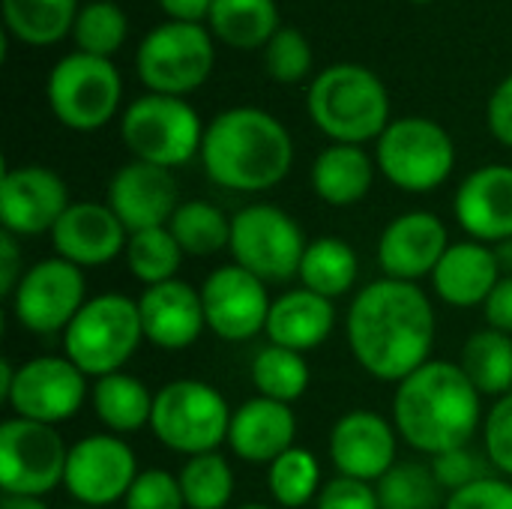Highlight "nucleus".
I'll return each instance as SVG.
<instances>
[{
  "label": "nucleus",
  "mask_w": 512,
  "mask_h": 509,
  "mask_svg": "<svg viewBox=\"0 0 512 509\" xmlns=\"http://www.w3.org/2000/svg\"><path fill=\"white\" fill-rule=\"evenodd\" d=\"M306 111L333 144L363 147L393 123L384 81L360 63H336L318 72L306 93Z\"/></svg>",
  "instance_id": "obj_4"
},
{
  "label": "nucleus",
  "mask_w": 512,
  "mask_h": 509,
  "mask_svg": "<svg viewBox=\"0 0 512 509\" xmlns=\"http://www.w3.org/2000/svg\"><path fill=\"white\" fill-rule=\"evenodd\" d=\"M297 279H300V288H309L336 303L339 297H348L357 288L360 258L348 240L327 234V237L309 240Z\"/></svg>",
  "instance_id": "obj_30"
},
{
  "label": "nucleus",
  "mask_w": 512,
  "mask_h": 509,
  "mask_svg": "<svg viewBox=\"0 0 512 509\" xmlns=\"http://www.w3.org/2000/svg\"><path fill=\"white\" fill-rule=\"evenodd\" d=\"M399 441L393 420L378 411L354 408L333 423L327 453L336 474L378 483L399 462Z\"/></svg>",
  "instance_id": "obj_18"
},
{
  "label": "nucleus",
  "mask_w": 512,
  "mask_h": 509,
  "mask_svg": "<svg viewBox=\"0 0 512 509\" xmlns=\"http://www.w3.org/2000/svg\"><path fill=\"white\" fill-rule=\"evenodd\" d=\"M429 468H432L438 486L447 495H453V492H459V489H465V486H471V483H477V480H483L489 474H495L492 465H489V459H486V453L483 450H474V444L453 447L447 453L432 456Z\"/></svg>",
  "instance_id": "obj_41"
},
{
  "label": "nucleus",
  "mask_w": 512,
  "mask_h": 509,
  "mask_svg": "<svg viewBox=\"0 0 512 509\" xmlns=\"http://www.w3.org/2000/svg\"><path fill=\"white\" fill-rule=\"evenodd\" d=\"M138 315L144 342L159 351H186L207 330L201 288L183 279L144 288L138 297Z\"/></svg>",
  "instance_id": "obj_23"
},
{
  "label": "nucleus",
  "mask_w": 512,
  "mask_h": 509,
  "mask_svg": "<svg viewBox=\"0 0 512 509\" xmlns=\"http://www.w3.org/2000/svg\"><path fill=\"white\" fill-rule=\"evenodd\" d=\"M180 249L192 258H210L228 249L231 243V216L213 201L192 198L177 207L168 222Z\"/></svg>",
  "instance_id": "obj_34"
},
{
  "label": "nucleus",
  "mask_w": 512,
  "mask_h": 509,
  "mask_svg": "<svg viewBox=\"0 0 512 509\" xmlns=\"http://www.w3.org/2000/svg\"><path fill=\"white\" fill-rule=\"evenodd\" d=\"M378 171L402 192L441 189L456 168V141L432 117H399L375 141Z\"/></svg>",
  "instance_id": "obj_7"
},
{
  "label": "nucleus",
  "mask_w": 512,
  "mask_h": 509,
  "mask_svg": "<svg viewBox=\"0 0 512 509\" xmlns=\"http://www.w3.org/2000/svg\"><path fill=\"white\" fill-rule=\"evenodd\" d=\"M504 270L498 264L495 246L477 240L450 243L441 264L432 273L435 297L453 309H477L486 306L495 285L501 282Z\"/></svg>",
  "instance_id": "obj_25"
},
{
  "label": "nucleus",
  "mask_w": 512,
  "mask_h": 509,
  "mask_svg": "<svg viewBox=\"0 0 512 509\" xmlns=\"http://www.w3.org/2000/svg\"><path fill=\"white\" fill-rule=\"evenodd\" d=\"M459 366L480 396H507L512 393V336L492 327L471 333L462 345Z\"/></svg>",
  "instance_id": "obj_32"
},
{
  "label": "nucleus",
  "mask_w": 512,
  "mask_h": 509,
  "mask_svg": "<svg viewBox=\"0 0 512 509\" xmlns=\"http://www.w3.org/2000/svg\"><path fill=\"white\" fill-rule=\"evenodd\" d=\"M249 381L255 387V396L294 405L306 396L312 384V369L306 363V354H297L282 345H264L249 366Z\"/></svg>",
  "instance_id": "obj_33"
},
{
  "label": "nucleus",
  "mask_w": 512,
  "mask_h": 509,
  "mask_svg": "<svg viewBox=\"0 0 512 509\" xmlns=\"http://www.w3.org/2000/svg\"><path fill=\"white\" fill-rule=\"evenodd\" d=\"M69 447L57 426L9 417L0 426V489L3 495L48 498L63 489Z\"/></svg>",
  "instance_id": "obj_13"
},
{
  "label": "nucleus",
  "mask_w": 512,
  "mask_h": 509,
  "mask_svg": "<svg viewBox=\"0 0 512 509\" xmlns=\"http://www.w3.org/2000/svg\"><path fill=\"white\" fill-rule=\"evenodd\" d=\"M336 330V303L309 291V288H288L285 294L273 297L270 321H267V342L291 348L297 354H309L321 348Z\"/></svg>",
  "instance_id": "obj_26"
},
{
  "label": "nucleus",
  "mask_w": 512,
  "mask_h": 509,
  "mask_svg": "<svg viewBox=\"0 0 512 509\" xmlns=\"http://www.w3.org/2000/svg\"><path fill=\"white\" fill-rule=\"evenodd\" d=\"M486 123L495 141L512 150V72L492 90L486 105Z\"/></svg>",
  "instance_id": "obj_46"
},
{
  "label": "nucleus",
  "mask_w": 512,
  "mask_h": 509,
  "mask_svg": "<svg viewBox=\"0 0 512 509\" xmlns=\"http://www.w3.org/2000/svg\"><path fill=\"white\" fill-rule=\"evenodd\" d=\"M483 312H486V324L492 330H501V333L512 336V273L501 276V282L495 285Z\"/></svg>",
  "instance_id": "obj_48"
},
{
  "label": "nucleus",
  "mask_w": 512,
  "mask_h": 509,
  "mask_svg": "<svg viewBox=\"0 0 512 509\" xmlns=\"http://www.w3.org/2000/svg\"><path fill=\"white\" fill-rule=\"evenodd\" d=\"M483 453L495 474L512 480V393L495 399L483 417Z\"/></svg>",
  "instance_id": "obj_42"
},
{
  "label": "nucleus",
  "mask_w": 512,
  "mask_h": 509,
  "mask_svg": "<svg viewBox=\"0 0 512 509\" xmlns=\"http://www.w3.org/2000/svg\"><path fill=\"white\" fill-rule=\"evenodd\" d=\"M279 27L276 0H213L207 15L213 39L240 51L264 48Z\"/></svg>",
  "instance_id": "obj_29"
},
{
  "label": "nucleus",
  "mask_w": 512,
  "mask_h": 509,
  "mask_svg": "<svg viewBox=\"0 0 512 509\" xmlns=\"http://www.w3.org/2000/svg\"><path fill=\"white\" fill-rule=\"evenodd\" d=\"M381 509H444L447 492L423 462H396L378 483Z\"/></svg>",
  "instance_id": "obj_38"
},
{
  "label": "nucleus",
  "mask_w": 512,
  "mask_h": 509,
  "mask_svg": "<svg viewBox=\"0 0 512 509\" xmlns=\"http://www.w3.org/2000/svg\"><path fill=\"white\" fill-rule=\"evenodd\" d=\"M78 9V0H3V21L18 42L48 48L72 33Z\"/></svg>",
  "instance_id": "obj_31"
},
{
  "label": "nucleus",
  "mask_w": 512,
  "mask_h": 509,
  "mask_svg": "<svg viewBox=\"0 0 512 509\" xmlns=\"http://www.w3.org/2000/svg\"><path fill=\"white\" fill-rule=\"evenodd\" d=\"M378 162L357 144H330L312 162V189L330 207L360 204L375 183Z\"/></svg>",
  "instance_id": "obj_27"
},
{
  "label": "nucleus",
  "mask_w": 512,
  "mask_h": 509,
  "mask_svg": "<svg viewBox=\"0 0 512 509\" xmlns=\"http://www.w3.org/2000/svg\"><path fill=\"white\" fill-rule=\"evenodd\" d=\"M0 509H51L45 498H27V495H3Z\"/></svg>",
  "instance_id": "obj_50"
},
{
  "label": "nucleus",
  "mask_w": 512,
  "mask_h": 509,
  "mask_svg": "<svg viewBox=\"0 0 512 509\" xmlns=\"http://www.w3.org/2000/svg\"><path fill=\"white\" fill-rule=\"evenodd\" d=\"M153 399L156 393H150L147 384L138 375H129L126 369L96 378V384L90 387L93 414L99 417L105 432L120 435V438L150 429Z\"/></svg>",
  "instance_id": "obj_28"
},
{
  "label": "nucleus",
  "mask_w": 512,
  "mask_h": 509,
  "mask_svg": "<svg viewBox=\"0 0 512 509\" xmlns=\"http://www.w3.org/2000/svg\"><path fill=\"white\" fill-rule=\"evenodd\" d=\"M105 195V204L117 213L129 234L168 225L177 207L183 204L174 174L168 168L138 159L120 165L111 174Z\"/></svg>",
  "instance_id": "obj_20"
},
{
  "label": "nucleus",
  "mask_w": 512,
  "mask_h": 509,
  "mask_svg": "<svg viewBox=\"0 0 512 509\" xmlns=\"http://www.w3.org/2000/svg\"><path fill=\"white\" fill-rule=\"evenodd\" d=\"M444 509H512V480L501 474H489L447 495Z\"/></svg>",
  "instance_id": "obj_44"
},
{
  "label": "nucleus",
  "mask_w": 512,
  "mask_h": 509,
  "mask_svg": "<svg viewBox=\"0 0 512 509\" xmlns=\"http://www.w3.org/2000/svg\"><path fill=\"white\" fill-rule=\"evenodd\" d=\"M51 114L72 132H96L108 126L123 99L120 69L108 57L72 51L54 63L45 81Z\"/></svg>",
  "instance_id": "obj_10"
},
{
  "label": "nucleus",
  "mask_w": 512,
  "mask_h": 509,
  "mask_svg": "<svg viewBox=\"0 0 512 509\" xmlns=\"http://www.w3.org/2000/svg\"><path fill=\"white\" fill-rule=\"evenodd\" d=\"M495 255H498V264H501L504 276H510V273H512V237H510V240H504V243H498V246H495Z\"/></svg>",
  "instance_id": "obj_51"
},
{
  "label": "nucleus",
  "mask_w": 512,
  "mask_h": 509,
  "mask_svg": "<svg viewBox=\"0 0 512 509\" xmlns=\"http://www.w3.org/2000/svg\"><path fill=\"white\" fill-rule=\"evenodd\" d=\"M267 489L282 509H303L318 501L324 480L318 456L306 447H291L267 468Z\"/></svg>",
  "instance_id": "obj_36"
},
{
  "label": "nucleus",
  "mask_w": 512,
  "mask_h": 509,
  "mask_svg": "<svg viewBox=\"0 0 512 509\" xmlns=\"http://www.w3.org/2000/svg\"><path fill=\"white\" fill-rule=\"evenodd\" d=\"M66 180L45 165H15L0 180V222L3 231L24 237L51 234L60 216L69 210Z\"/></svg>",
  "instance_id": "obj_17"
},
{
  "label": "nucleus",
  "mask_w": 512,
  "mask_h": 509,
  "mask_svg": "<svg viewBox=\"0 0 512 509\" xmlns=\"http://www.w3.org/2000/svg\"><path fill=\"white\" fill-rule=\"evenodd\" d=\"M12 417L60 426L90 399L87 375L66 354H39L15 366L9 390L0 396Z\"/></svg>",
  "instance_id": "obj_14"
},
{
  "label": "nucleus",
  "mask_w": 512,
  "mask_h": 509,
  "mask_svg": "<svg viewBox=\"0 0 512 509\" xmlns=\"http://www.w3.org/2000/svg\"><path fill=\"white\" fill-rule=\"evenodd\" d=\"M234 509H273V507H264V504H240V507Z\"/></svg>",
  "instance_id": "obj_52"
},
{
  "label": "nucleus",
  "mask_w": 512,
  "mask_h": 509,
  "mask_svg": "<svg viewBox=\"0 0 512 509\" xmlns=\"http://www.w3.org/2000/svg\"><path fill=\"white\" fill-rule=\"evenodd\" d=\"M138 474V459L126 438L111 432L84 435L69 447L63 489L72 504L108 509L123 504Z\"/></svg>",
  "instance_id": "obj_15"
},
{
  "label": "nucleus",
  "mask_w": 512,
  "mask_h": 509,
  "mask_svg": "<svg viewBox=\"0 0 512 509\" xmlns=\"http://www.w3.org/2000/svg\"><path fill=\"white\" fill-rule=\"evenodd\" d=\"M210 6L213 0H159V9L168 15V21H189V24H204Z\"/></svg>",
  "instance_id": "obj_49"
},
{
  "label": "nucleus",
  "mask_w": 512,
  "mask_h": 509,
  "mask_svg": "<svg viewBox=\"0 0 512 509\" xmlns=\"http://www.w3.org/2000/svg\"><path fill=\"white\" fill-rule=\"evenodd\" d=\"M411 3H432V0H411Z\"/></svg>",
  "instance_id": "obj_54"
},
{
  "label": "nucleus",
  "mask_w": 512,
  "mask_h": 509,
  "mask_svg": "<svg viewBox=\"0 0 512 509\" xmlns=\"http://www.w3.org/2000/svg\"><path fill=\"white\" fill-rule=\"evenodd\" d=\"M234 408L228 399L201 378H177L156 390L150 432L177 456L216 453L228 444Z\"/></svg>",
  "instance_id": "obj_5"
},
{
  "label": "nucleus",
  "mask_w": 512,
  "mask_h": 509,
  "mask_svg": "<svg viewBox=\"0 0 512 509\" xmlns=\"http://www.w3.org/2000/svg\"><path fill=\"white\" fill-rule=\"evenodd\" d=\"M24 249L21 240L9 231H0V294L9 300L24 276Z\"/></svg>",
  "instance_id": "obj_47"
},
{
  "label": "nucleus",
  "mask_w": 512,
  "mask_h": 509,
  "mask_svg": "<svg viewBox=\"0 0 512 509\" xmlns=\"http://www.w3.org/2000/svg\"><path fill=\"white\" fill-rule=\"evenodd\" d=\"M216 39L204 24L165 21L153 27L135 51V72L147 93L186 99L213 75Z\"/></svg>",
  "instance_id": "obj_8"
},
{
  "label": "nucleus",
  "mask_w": 512,
  "mask_h": 509,
  "mask_svg": "<svg viewBox=\"0 0 512 509\" xmlns=\"http://www.w3.org/2000/svg\"><path fill=\"white\" fill-rule=\"evenodd\" d=\"M453 213L468 240L498 246L512 237V165L492 162L471 171L453 198Z\"/></svg>",
  "instance_id": "obj_22"
},
{
  "label": "nucleus",
  "mask_w": 512,
  "mask_h": 509,
  "mask_svg": "<svg viewBox=\"0 0 512 509\" xmlns=\"http://www.w3.org/2000/svg\"><path fill=\"white\" fill-rule=\"evenodd\" d=\"M306 246L309 240L300 222L276 204H246L231 216L228 252L234 264L255 273L267 285L297 279Z\"/></svg>",
  "instance_id": "obj_11"
},
{
  "label": "nucleus",
  "mask_w": 512,
  "mask_h": 509,
  "mask_svg": "<svg viewBox=\"0 0 512 509\" xmlns=\"http://www.w3.org/2000/svg\"><path fill=\"white\" fill-rule=\"evenodd\" d=\"M435 306L417 282L375 279L363 285L345 315V339L357 366L384 384H402L432 360Z\"/></svg>",
  "instance_id": "obj_1"
},
{
  "label": "nucleus",
  "mask_w": 512,
  "mask_h": 509,
  "mask_svg": "<svg viewBox=\"0 0 512 509\" xmlns=\"http://www.w3.org/2000/svg\"><path fill=\"white\" fill-rule=\"evenodd\" d=\"M291 447H297V417L291 405L252 396L240 408H234L228 450L240 462L270 468Z\"/></svg>",
  "instance_id": "obj_24"
},
{
  "label": "nucleus",
  "mask_w": 512,
  "mask_h": 509,
  "mask_svg": "<svg viewBox=\"0 0 512 509\" xmlns=\"http://www.w3.org/2000/svg\"><path fill=\"white\" fill-rule=\"evenodd\" d=\"M87 300L84 270L51 255L24 270L15 294L9 297V309L21 330L48 339L63 336Z\"/></svg>",
  "instance_id": "obj_12"
},
{
  "label": "nucleus",
  "mask_w": 512,
  "mask_h": 509,
  "mask_svg": "<svg viewBox=\"0 0 512 509\" xmlns=\"http://www.w3.org/2000/svg\"><path fill=\"white\" fill-rule=\"evenodd\" d=\"M51 243L57 258L81 270H93L117 261L126 252L129 231L108 204L72 201L69 210L54 225Z\"/></svg>",
  "instance_id": "obj_21"
},
{
  "label": "nucleus",
  "mask_w": 512,
  "mask_h": 509,
  "mask_svg": "<svg viewBox=\"0 0 512 509\" xmlns=\"http://www.w3.org/2000/svg\"><path fill=\"white\" fill-rule=\"evenodd\" d=\"M177 480L186 509H228L234 501V468L219 450L186 459Z\"/></svg>",
  "instance_id": "obj_37"
},
{
  "label": "nucleus",
  "mask_w": 512,
  "mask_h": 509,
  "mask_svg": "<svg viewBox=\"0 0 512 509\" xmlns=\"http://www.w3.org/2000/svg\"><path fill=\"white\" fill-rule=\"evenodd\" d=\"M123 258H126L129 273H132L144 288H153V285L180 279L177 273H180V267H183L186 252H183L180 243L174 240L171 228L162 225V228H147V231L129 234V243H126Z\"/></svg>",
  "instance_id": "obj_35"
},
{
  "label": "nucleus",
  "mask_w": 512,
  "mask_h": 509,
  "mask_svg": "<svg viewBox=\"0 0 512 509\" xmlns=\"http://www.w3.org/2000/svg\"><path fill=\"white\" fill-rule=\"evenodd\" d=\"M483 417V396L453 360H429L393 393L390 420L399 438L429 459L471 444Z\"/></svg>",
  "instance_id": "obj_2"
},
{
  "label": "nucleus",
  "mask_w": 512,
  "mask_h": 509,
  "mask_svg": "<svg viewBox=\"0 0 512 509\" xmlns=\"http://www.w3.org/2000/svg\"><path fill=\"white\" fill-rule=\"evenodd\" d=\"M450 249V231L432 210H405L393 216L378 237V267L387 279L420 282L432 279L444 252Z\"/></svg>",
  "instance_id": "obj_19"
},
{
  "label": "nucleus",
  "mask_w": 512,
  "mask_h": 509,
  "mask_svg": "<svg viewBox=\"0 0 512 509\" xmlns=\"http://www.w3.org/2000/svg\"><path fill=\"white\" fill-rule=\"evenodd\" d=\"M198 159L219 189L255 195L276 189L291 174L294 138L270 111L237 105L207 123Z\"/></svg>",
  "instance_id": "obj_3"
},
{
  "label": "nucleus",
  "mask_w": 512,
  "mask_h": 509,
  "mask_svg": "<svg viewBox=\"0 0 512 509\" xmlns=\"http://www.w3.org/2000/svg\"><path fill=\"white\" fill-rule=\"evenodd\" d=\"M201 303L207 330L231 345L252 342L267 333L273 297L264 279L240 264H222L201 282Z\"/></svg>",
  "instance_id": "obj_16"
},
{
  "label": "nucleus",
  "mask_w": 512,
  "mask_h": 509,
  "mask_svg": "<svg viewBox=\"0 0 512 509\" xmlns=\"http://www.w3.org/2000/svg\"><path fill=\"white\" fill-rule=\"evenodd\" d=\"M123 509H186L177 474L165 468L141 471L129 495L123 498Z\"/></svg>",
  "instance_id": "obj_43"
},
{
  "label": "nucleus",
  "mask_w": 512,
  "mask_h": 509,
  "mask_svg": "<svg viewBox=\"0 0 512 509\" xmlns=\"http://www.w3.org/2000/svg\"><path fill=\"white\" fill-rule=\"evenodd\" d=\"M126 36H129V18L123 6H117L114 0H90L78 9L72 27V39L78 51L111 60V54L123 48Z\"/></svg>",
  "instance_id": "obj_39"
},
{
  "label": "nucleus",
  "mask_w": 512,
  "mask_h": 509,
  "mask_svg": "<svg viewBox=\"0 0 512 509\" xmlns=\"http://www.w3.org/2000/svg\"><path fill=\"white\" fill-rule=\"evenodd\" d=\"M69 509H99V507H87V504H72Z\"/></svg>",
  "instance_id": "obj_53"
},
{
  "label": "nucleus",
  "mask_w": 512,
  "mask_h": 509,
  "mask_svg": "<svg viewBox=\"0 0 512 509\" xmlns=\"http://www.w3.org/2000/svg\"><path fill=\"white\" fill-rule=\"evenodd\" d=\"M204 123L198 111L180 96L144 93L120 117V135L138 162L159 168H180L201 156Z\"/></svg>",
  "instance_id": "obj_9"
},
{
  "label": "nucleus",
  "mask_w": 512,
  "mask_h": 509,
  "mask_svg": "<svg viewBox=\"0 0 512 509\" xmlns=\"http://www.w3.org/2000/svg\"><path fill=\"white\" fill-rule=\"evenodd\" d=\"M312 60V45L297 27H279L264 45V69L279 84H300L312 72Z\"/></svg>",
  "instance_id": "obj_40"
},
{
  "label": "nucleus",
  "mask_w": 512,
  "mask_h": 509,
  "mask_svg": "<svg viewBox=\"0 0 512 509\" xmlns=\"http://www.w3.org/2000/svg\"><path fill=\"white\" fill-rule=\"evenodd\" d=\"M63 354L87 375V378H105L114 372H123V366L135 357V351L144 342L138 300L105 291L84 303V309L75 315V321L66 327Z\"/></svg>",
  "instance_id": "obj_6"
},
{
  "label": "nucleus",
  "mask_w": 512,
  "mask_h": 509,
  "mask_svg": "<svg viewBox=\"0 0 512 509\" xmlns=\"http://www.w3.org/2000/svg\"><path fill=\"white\" fill-rule=\"evenodd\" d=\"M315 509H381V501H378L375 483L336 474L333 480L324 483Z\"/></svg>",
  "instance_id": "obj_45"
}]
</instances>
